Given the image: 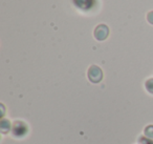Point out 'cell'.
Wrapping results in <instances>:
<instances>
[{"instance_id":"6da1fadb","label":"cell","mask_w":153,"mask_h":144,"mask_svg":"<svg viewBox=\"0 0 153 144\" xmlns=\"http://www.w3.org/2000/svg\"><path fill=\"white\" fill-rule=\"evenodd\" d=\"M28 127L22 121H15L13 123V126H12V134H13L14 137L16 138H22L27 134Z\"/></svg>"},{"instance_id":"9c48e42d","label":"cell","mask_w":153,"mask_h":144,"mask_svg":"<svg viewBox=\"0 0 153 144\" xmlns=\"http://www.w3.org/2000/svg\"><path fill=\"white\" fill-rule=\"evenodd\" d=\"M147 20H148L149 23L153 24V11L148 13V15H147Z\"/></svg>"},{"instance_id":"30bf717a","label":"cell","mask_w":153,"mask_h":144,"mask_svg":"<svg viewBox=\"0 0 153 144\" xmlns=\"http://www.w3.org/2000/svg\"><path fill=\"white\" fill-rule=\"evenodd\" d=\"M1 107H2V112H1V117H3V115H4V107H3L2 104H1Z\"/></svg>"},{"instance_id":"7a4b0ae2","label":"cell","mask_w":153,"mask_h":144,"mask_svg":"<svg viewBox=\"0 0 153 144\" xmlns=\"http://www.w3.org/2000/svg\"><path fill=\"white\" fill-rule=\"evenodd\" d=\"M88 79L92 83H99L103 79V72L99 66L91 65L87 73Z\"/></svg>"},{"instance_id":"ba28073f","label":"cell","mask_w":153,"mask_h":144,"mask_svg":"<svg viewBox=\"0 0 153 144\" xmlns=\"http://www.w3.org/2000/svg\"><path fill=\"white\" fill-rule=\"evenodd\" d=\"M144 134H145V136H146V137L153 139V125H148V126L145 128Z\"/></svg>"},{"instance_id":"3957f363","label":"cell","mask_w":153,"mask_h":144,"mask_svg":"<svg viewBox=\"0 0 153 144\" xmlns=\"http://www.w3.org/2000/svg\"><path fill=\"white\" fill-rule=\"evenodd\" d=\"M94 35L97 40H99V41L105 40L109 35V28L107 26H105V24H99V26L94 28Z\"/></svg>"},{"instance_id":"52a82bcc","label":"cell","mask_w":153,"mask_h":144,"mask_svg":"<svg viewBox=\"0 0 153 144\" xmlns=\"http://www.w3.org/2000/svg\"><path fill=\"white\" fill-rule=\"evenodd\" d=\"M138 143L140 144H153V139L146 137V136H144V137L142 136V137L138 138Z\"/></svg>"},{"instance_id":"277c9868","label":"cell","mask_w":153,"mask_h":144,"mask_svg":"<svg viewBox=\"0 0 153 144\" xmlns=\"http://www.w3.org/2000/svg\"><path fill=\"white\" fill-rule=\"evenodd\" d=\"M74 4L81 10H89L94 4V0H74Z\"/></svg>"},{"instance_id":"8992f818","label":"cell","mask_w":153,"mask_h":144,"mask_svg":"<svg viewBox=\"0 0 153 144\" xmlns=\"http://www.w3.org/2000/svg\"><path fill=\"white\" fill-rule=\"evenodd\" d=\"M145 87H146L147 92L153 95V78L151 79H148L145 83Z\"/></svg>"},{"instance_id":"5b68a950","label":"cell","mask_w":153,"mask_h":144,"mask_svg":"<svg viewBox=\"0 0 153 144\" xmlns=\"http://www.w3.org/2000/svg\"><path fill=\"white\" fill-rule=\"evenodd\" d=\"M11 121L7 119H1L0 122V131L2 134H7L11 130Z\"/></svg>"}]
</instances>
